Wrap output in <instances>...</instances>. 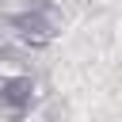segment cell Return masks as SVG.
I'll use <instances>...</instances> for the list:
<instances>
[{"label":"cell","mask_w":122,"mask_h":122,"mask_svg":"<svg viewBox=\"0 0 122 122\" xmlns=\"http://www.w3.org/2000/svg\"><path fill=\"white\" fill-rule=\"evenodd\" d=\"M4 23L11 27V34H15L23 46H30V50H46L50 42L61 38V30H65V11H61L53 0H30L27 8L11 11Z\"/></svg>","instance_id":"cell-1"},{"label":"cell","mask_w":122,"mask_h":122,"mask_svg":"<svg viewBox=\"0 0 122 122\" xmlns=\"http://www.w3.org/2000/svg\"><path fill=\"white\" fill-rule=\"evenodd\" d=\"M34 95H38L34 76H27V72H19V76H4V80H0V114L11 118V122L27 118L30 107H34Z\"/></svg>","instance_id":"cell-2"}]
</instances>
